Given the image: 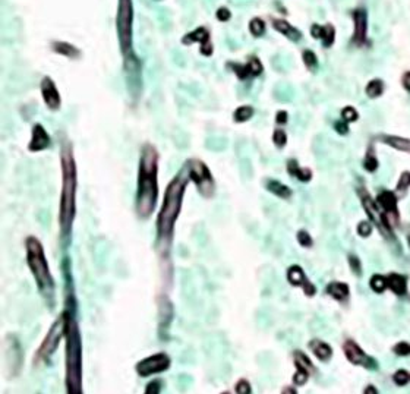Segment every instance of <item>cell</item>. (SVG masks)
Masks as SVG:
<instances>
[{
	"mask_svg": "<svg viewBox=\"0 0 410 394\" xmlns=\"http://www.w3.org/2000/svg\"><path fill=\"white\" fill-rule=\"evenodd\" d=\"M311 34H312L313 38H321V35H322V27H321V25H313L312 30H311Z\"/></svg>",
	"mask_w": 410,
	"mask_h": 394,
	"instance_id": "obj_51",
	"label": "cell"
},
{
	"mask_svg": "<svg viewBox=\"0 0 410 394\" xmlns=\"http://www.w3.org/2000/svg\"><path fill=\"white\" fill-rule=\"evenodd\" d=\"M293 359H295L296 369H297L296 374L293 375V382H295L296 385H303V384L308 381L309 375H311L312 372H315L313 363H312L311 359H309L305 353H302L300 350L293 352Z\"/></svg>",
	"mask_w": 410,
	"mask_h": 394,
	"instance_id": "obj_11",
	"label": "cell"
},
{
	"mask_svg": "<svg viewBox=\"0 0 410 394\" xmlns=\"http://www.w3.org/2000/svg\"><path fill=\"white\" fill-rule=\"evenodd\" d=\"M362 205L365 207V210H366L368 215L372 218V221H375V224H377L379 229H382V224H384L382 217L379 215V213H378V210H377V207H375V202L369 198L368 194H363V195H362Z\"/></svg>",
	"mask_w": 410,
	"mask_h": 394,
	"instance_id": "obj_23",
	"label": "cell"
},
{
	"mask_svg": "<svg viewBox=\"0 0 410 394\" xmlns=\"http://www.w3.org/2000/svg\"><path fill=\"white\" fill-rule=\"evenodd\" d=\"M387 287H390L395 295H404L407 290V283L406 279L400 274H390L387 277Z\"/></svg>",
	"mask_w": 410,
	"mask_h": 394,
	"instance_id": "obj_26",
	"label": "cell"
},
{
	"mask_svg": "<svg viewBox=\"0 0 410 394\" xmlns=\"http://www.w3.org/2000/svg\"><path fill=\"white\" fill-rule=\"evenodd\" d=\"M252 116H254V107H251V106H240L233 113V119L237 123H243L246 120H249Z\"/></svg>",
	"mask_w": 410,
	"mask_h": 394,
	"instance_id": "obj_28",
	"label": "cell"
},
{
	"mask_svg": "<svg viewBox=\"0 0 410 394\" xmlns=\"http://www.w3.org/2000/svg\"><path fill=\"white\" fill-rule=\"evenodd\" d=\"M60 169H62V191L59 199V230L62 242H67L72 234V226L76 215V188L78 173L73 157V147L65 142L60 149Z\"/></svg>",
	"mask_w": 410,
	"mask_h": 394,
	"instance_id": "obj_3",
	"label": "cell"
},
{
	"mask_svg": "<svg viewBox=\"0 0 410 394\" xmlns=\"http://www.w3.org/2000/svg\"><path fill=\"white\" fill-rule=\"evenodd\" d=\"M363 166H365V169H366L368 172H375V170H377V167H378V162H377L375 155H374L371 151L366 154V159H365Z\"/></svg>",
	"mask_w": 410,
	"mask_h": 394,
	"instance_id": "obj_40",
	"label": "cell"
},
{
	"mask_svg": "<svg viewBox=\"0 0 410 394\" xmlns=\"http://www.w3.org/2000/svg\"><path fill=\"white\" fill-rule=\"evenodd\" d=\"M327 293L331 297H334L336 300H346L349 297V286L346 283H339V281H333L327 286Z\"/></svg>",
	"mask_w": 410,
	"mask_h": 394,
	"instance_id": "obj_21",
	"label": "cell"
},
{
	"mask_svg": "<svg viewBox=\"0 0 410 394\" xmlns=\"http://www.w3.org/2000/svg\"><path fill=\"white\" fill-rule=\"evenodd\" d=\"M296 238H297L299 245L303 246V248H311V246L313 245V241H312V238H311V234H309L306 230H299Z\"/></svg>",
	"mask_w": 410,
	"mask_h": 394,
	"instance_id": "obj_35",
	"label": "cell"
},
{
	"mask_svg": "<svg viewBox=\"0 0 410 394\" xmlns=\"http://www.w3.org/2000/svg\"><path fill=\"white\" fill-rule=\"evenodd\" d=\"M51 49H53L54 53L62 54V56H65L67 59H78L81 56V51L75 46H72L69 43H65V41H54L51 44Z\"/></svg>",
	"mask_w": 410,
	"mask_h": 394,
	"instance_id": "obj_20",
	"label": "cell"
},
{
	"mask_svg": "<svg viewBox=\"0 0 410 394\" xmlns=\"http://www.w3.org/2000/svg\"><path fill=\"white\" fill-rule=\"evenodd\" d=\"M189 183V175L186 167H183L167 185L166 192H164V199L157 215L155 227H157V241L155 246L161 257L167 258L170 252V245L173 241L175 226L179 218L183 197L186 186Z\"/></svg>",
	"mask_w": 410,
	"mask_h": 394,
	"instance_id": "obj_1",
	"label": "cell"
},
{
	"mask_svg": "<svg viewBox=\"0 0 410 394\" xmlns=\"http://www.w3.org/2000/svg\"><path fill=\"white\" fill-rule=\"evenodd\" d=\"M394 353L395 355H400V356H406V355H410V346L404 342L398 343L394 346Z\"/></svg>",
	"mask_w": 410,
	"mask_h": 394,
	"instance_id": "obj_47",
	"label": "cell"
},
{
	"mask_svg": "<svg viewBox=\"0 0 410 394\" xmlns=\"http://www.w3.org/2000/svg\"><path fill=\"white\" fill-rule=\"evenodd\" d=\"M158 199V152L154 145L145 144L139 157L135 211L142 220H147L155 210Z\"/></svg>",
	"mask_w": 410,
	"mask_h": 394,
	"instance_id": "obj_4",
	"label": "cell"
},
{
	"mask_svg": "<svg viewBox=\"0 0 410 394\" xmlns=\"http://www.w3.org/2000/svg\"><path fill=\"white\" fill-rule=\"evenodd\" d=\"M170 365H172L170 356L164 352H158V353H154V355L147 356L142 361H139L135 365V371L139 377L147 378V377H152V375L167 371L170 368Z\"/></svg>",
	"mask_w": 410,
	"mask_h": 394,
	"instance_id": "obj_9",
	"label": "cell"
},
{
	"mask_svg": "<svg viewBox=\"0 0 410 394\" xmlns=\"http://www.w3.org/2000/svg\"><path fill=\"white\" fill-rule=\"evenodd\" d=\"M410 186V173L409 172H404L401 175V178L398 179V183H397V189L398 191H404Z\"/></svg>",
	"mask_w": 410,
	"mask_h": 394,
	"instance_id": "obj_46",
	"label": "cell"
},
{
	"mask_svg": "<svg viewBox=\"0 0 410 394\" xmlns=\"http://www.w3.org/2000/svg\"><path fill=\"white\" fill-rule=\"evenodd\" d=\"M334 35H336V31H334V27H333V25H325V27H322L321 40H322V44H324L325 47H328V46L333 44Z\"/></svg>",
	"mask_w": 410,
	"mask_h": 394,
	"instance_id": "obj_32",
	"label": "cell"
},
{
	"mask_svg": "<svg viewBox=\"0 0 410 394\" xmlns=\"http://www.w3.org/2000/svg\"><path fill=\"white\" fill-rule=\"evenodd\" d=\"M175 317V311H173V303L170 302V299L167 296H161L158 299V331L160 334L163 331H169V327L173 321Z\"/></svg>",
	"mask_w": 410,
	"mask_h": 394,
	"instance_id": "obj_14",
	"label": "cell"
},
{
	"mask_svg": "<svg viewBox=\"0 0 410 394\" xmlns=\"http://www.w3.org/2000/svg\"><path fill=\"white\" fill-rule=\"evenodd\" d=\"M309 349L313 352V355L322 361V362H327V361H330L331 356H333V349L330 345H327L325 342H321V340H312L309 343Z\"/></svg>",
	"mask_w": 410,
	"mask_h": 394,
	"instance_id": "obj_19",
	"label": "cell"
},
{
	"mask_svg": "<svg viewBox=\"0 0 410 394\" xmlns=\"http://www.w3.org/2000/svg\"><path fill=\"white\" fill-rule=\"evenodd\" d=\"M384 141H385V144L394 147L395 149L410 152V141L409 139H404V138H400V136H384Z\"/></svg>",
	"mask_w": 410,
	"mask_h": 394,
	"instance_id": "obj_29",
	"label": "cell"
},
{
	"mask_svg": "<svg viewBox=\"0 0 410 394\" xmlns=\"http://www.w3.org/2000/svg\"><path fill=\"white\" fill-rule=\"evenodd\" d=\"M384 91V84L379 81V80H374L368 84L366 87V96L371 97V98H375V97H379Z\"/></svg>",
	"mask_w": 410,
	"mask_h": 394,
	"instance_id": "obj_31",
	"label": "cell"
},
{
	"mask_svg": "<svg viewBox=\"0 0 410 394\" xmlns=\"http://www.w3.org/2000/svg\"><path fill=\"white\" fill-rule=\"evenodd\" d=\"M63 337H65V317L62 312L60 317L49 328L40 347L35 350V355L33 359L34 366H38L40 363H50V361H51L53 355L56 353V350L60 345V340Z\"/></svg>",
	"mask_w": 410,
	"mask_h": 394,
	"instance_id": "obj_6",
	"label": "cell"
},
{
	"mask_svg": "<svg viewBox=\"0 0 410 394\" xmlns=\"http://www.w3.org/2000/svg\"><path fill=\"white\" fill-rule=\"evenodd\" d=\"M182 43L183 44L199 43L201 44V53L204 56H211L213 54V44L210 43V33L204 27H199L195 31H192L191 34H186L183 37Z\"/></svg>",
	"mask_w": 410,
	"mask_h": 394,
	"instance_id": "obj_16",
	"label": "cell"
},
{
	"mask_svg": "<svg viewBox=\"0 0 410 394\" xmlns=\"http://www.w3.org/2000/svg\"><path fill=\"white\" fill-rule=\"evenodd\" d=\"M189 181L195 183L197 191L205 199H211L215 194V182L208 166L198 159H191L185 163Z\"/></svg>",
	"mask_w": 410,
	"mask_h": 394,
	"instance_id": "obj_7",
	"label": "cell"
},
{
	"mask_svg": "<svg viewBox=\"0 0 410 394\" xmlns=\"http://www.w3.org/2000/svg\"><path fill=\"white\" fill-rule=\"evenodd\" d=\"M51 145V139L50 135L47 133V131L44 129V126L41 123H35L33 126V132H31V141L28 144V149L31 152H40L47 149Z\"/></svg>",
	"mask_w": 410,
	"mask_h": 394,
	"instance_id": "obj_15",
	"label": "cell"
},
{
	"mask_svg": "<svg viewBox=\"0 0 410 394\" xmlns=\"http://www.w3.org/2000/svg\"><path fill=\"white\" fill-rule=\"evenodd\" d=\"M409 379H410V375L406 371H403V369H400V371H397L394 374V381L398 385H406L409 382Z\"/></svg>",
	"mask_w": 410,
	"mask_h": 394,
	"instance_id": "obj_43",
	"label": "cell"
},
{
	"mask_svg": "<svg viewBox=\"0 0 410 394\" xmlns=\"http://www.w3.org/2000/svg\"><path fill=\"white\" fill-rule=\"evenodd\" d=\"M25 254H27V265L34 277L35 286L44 299L49 309H53L56 303V284L54 277L50 271V265L47 263L43 244L35 236H28L25 239Z\"/></svg>",
	"mask_w": 410,
	"mask_h": 394,
	"instance_id": "obj_5",
	"label": "cell"
},
{
	"mask_svg": "<svg viewBox=\"0 0 410 394\" xmlns=\"http://www.w3.org/2000/svg\"><path fill=\"white\" fill-rule=\"evenodd\" d=\"M409 244H410V234H409Z\"/></svg>",
	"mask_w": 410,
	"mask_h": 394,
	"instance_id": "obj_54",
	"label": "cell"
},
{
	"mask_svg": "<svg viewBox=\"0 0 410 394\" xmlns=\"http://www.w3.org/2000/svg\"><path fill=\"white\" fill-rule=\"evenodd\" d=\"M267 186V191H270L271 194H274L276 197L279 198H283V199H289L292 197V189L289 186H286L284 183L279 182V181H267L265 183Z\"/></svg>",
	"mask_w": 410,
	"mask_h": 394,
	"instance_id": "obj_25",
	"label": "cell"
},
{
	"mask_svg": "<svg viewBox=\"0 0 410 394\" xmlns=\"http://www.w3.org/2000/svg\"><path fill=\"white\" fill-rule=\"evenodd\" d=\"M5 359L11 377H16L21 371L24 361V350L16 336L9 334L5 340Z\"/></svg>",
	"mask_w": 410,
	"mask_h": 394,
	"instance_id": "obj_10",
	"label": "cell"
},
{
	"mask_svg": "<svg viewBox=\"0 0 410 394\" xmlns=\"http://www.w3.org/2000/svg\"><path fill=\"white\" fill-rule=\"evenodd\" d=\"M230 16H231V14H230V11H229L227 8H220V9L217 11V19H218V21L226 22V21L230 19Z\"/></svg>",
	"mask_w": 410,
	"mask_h": 394,
	"instance_id": "obj_48",
	"label": "cell"
},
{
	"mask_svg": "<svg viewBox=\"0 0 410 394\" xmlns=\"http://www.w3.org/2000/svg\"><path fill=\"white\" fill-rule=\"evenodd\" d=\"M342 116H343L344 122H355L358 119V112L353 107H346V109H343Z\"/></svg>",
	"mask_w": 410,
	"mask_h": 394,
	"instance_id": "obj_44",
	"label": "cell"
},
{
	"mask_svg": "<svg viewBox=\"0 0 410 394\" xmlns=\"http://www.w3.org/2000/svg\"><path fill=\"white\" fill-rule=\"evenodd\" d=\"M65 317V387L69 394L82 393V337L76 320V300L66 293Z\"/></svg>",
	"mask_w": 410,
	"mask_h": 394,
	"instance_id": "obj_2",
	"label": "cell"
},
{
	"mask_svg": "<svg viewBox=\"0 0 410 394\" xmlns=\"http://www.w3.org/2000/svg\"><path fill=\"white\" fill-rule=\"evenodd\" d=\"M273 142L276 144V147H277V148H283V147L286 145V142H287V135H286V132H284V131H281V129L274 131V135H273Z\"/></svg>",
	"mask_w": 410,
	"mask_h": 394,
	"instance_id": "obj_38",
	"label": "cell"
},
{
	"mask_svg": "<svg viewBox=\"0 0 410 394\" xmlns=\"http://www.w3.org/2000/svg\"><path fill=\"white\" fill-rule=\"evenodd\" d=\"M302 56H303V62H305L306 67L309 70H313L316 67V56H315V53L311 51V50H305Z\"/></svg>",
	"mask_w": 410,
	"mask_h": 394,
	"instance_id": "obj_37",
	"label": "cell"
},
{
	"mask_svg": "<svg viewBox=\"0 0 410 394\" xmlns=\"http://www.w3.org/2000/svg\"><path fill=\"white\" fill-rule=\"evenodd\" d=\"M287 280L292 286H299L303 289L306 296H313L316 293V287L308 280V277L305 276V271L302 270V267L299 265H292L287 270Z\"/></svg>",
	"mask_w": 410,
	"mask_h": 394,
	"instance_id": "obj_13",
	"label": "cell"
},
{
	"mask_svg": "<svg viewBox=\"0 0 410 394\" xmlns=\"http://www.w3.org/2000/svg\"><path fill=\"white\" fill-rule=\"evenodd\" d=\"M248 65H249V67H251V72H252V76H258V75H261L262 73V65H261V62L257 59V57H252L249 62H248Z\"/></svg>",
	"mask_w": 410,
	"mask_h": 394,
	"instance_id": "obj_41",
	"label": "cell"
},
{
	"mask_svg": "<svg viewBox=\"0 0 410 394\" xmlns=\"http://www.w3.org/2000/svg\"><path fill=\"white\" fill-rule=\"evenodd\" d=\"M334 128H336V131H337L339 133H342V135H346L347 131H349L347 123H344V122H337V123L334 125Z\"/></svg>",
	"mask_w": 410,
	"mask_h": 394,
	"instance_id": "obj_49",
	"label": "cell"
},
{
	"mask_svg": "<svg viewBox=\"0 0 410 394\" xmlns=\"http://www.w3.org/2000/svg\"><path fill=\"white\" fill-rule=\"evenodd\" d=\"M276 122L279 123V125H284L286 122H287V112H279L277 113V117H276Z\"/></svg>",
	"mask_w": 410,
	"mask_h": 394,
	"instance_id": "obj_50",
	"label": "cell"
},
{
	"mask_svg": "<svg viewBox=\"0 0 410 394\" xmlns=\"http://www.w3.org/2000/svg\"><path fill=\"white\" fill-rule=\"evenodd\" d=\"M355 19V43L362 44L366 37V15L363 11H356L353 15Z\"/></svg>",
	"mask_w": 410,
	"mask_h": 394,
	"instance_id": "obj_18",
	"label": "cell"
},
{
	"mask_svg": "<svg viewBox=\"0 0 410 394\" xmlns=\"http://www.w3.org/2000/svg\"><path fill=\"white\" fill-rule=\"evenodd\" d=\"M161 388H164V385H163V381L161 379H152L148 385H147V388H145V394H158V393H161Z\"/></svg>",
	"mask_w": 410,
	"mask_h": 394,
	"instance_id": "obj_39",
	"label": "cell"
},
{
	"mask_svg": "<svg viewBox=\"0 0 410 394\" xmlns=\"http://www.w3.org/2000/svg\"><path fill=\"white\" fill-rule=\"evenodd\" d=\"M365 393H377V388H374L372 385H369V387L365 390Z\"/></svg>",
	"mask_w": 410,
	"mask_h": 394,
	"instance_id": "obj_53",
	"label": "cell"
},
{
	"mask_svg": "<svg viewBox=\"0 0 410 394\" xmlns=\"http://www.w3.org/2000/svg\"><path fill=\"white\" fill-rule=\"evenodd\" d=\"M371 287L374 292L377 293H382L387 287V279L382 277V276H374L371 279Z\"/></svg>",
	"mask_w": 410,
	"mask_h": 394,
	"instance_id": "obj_34",
	"label": "cell"
},
{
	"mask_svg": "<svg viewBox=\"0 0 410 394\" xmlns=\"http://www.w3.org/2000/svg\"><path fill=\"white\" fill-rule=\"evenodd\" d=\"M274 28L277 31H280L281 34H284L289 40H293V41H299L302 34L300 31H297L296 28H293L290 24H287L286 21H281V19H274Z\"/></svg>",
	"mask_w": 410,
	"mask_h": 394,
	"instance_id": "obj_24",
	"label": "cell"
},
{
	"mask_svg": "<svg viewBox=\"0 0 410 394\" xmlns=\"http://www.w3.org/2000/svg\"><path fill=\"white\" fill-rule=\"evenodd\" d=\"M117 33L123 56L131 54L132 49V3L131 0H120L117 11Z\"/></svg>",
	"mask_w": 410,
	"mask_h": 394,
	"instance_id": "obj_8",
	"label": "cell"
},
{
	"mask_svg": "<svg viewBox=\"0 0 410 394\" xmlns=\"http://www.w3.org/2000/svg\"><path fill=\"white\" fill-rule=\"evenodd\" d=\"M349 264H350V268L352 271L356 274V276H361L362 274V265H361V260L355 255H350L349 257Z\"/></svg>",
	"mask_w": 410,
	"mask_h": 394,
	"instance_id": "obj_42",
	"label": "cell"
},
{
	"mask_svg": "<svg viewBox=\"0 0 410 394\" xmlns=\"http://www.w3.org/2000/svg\"><path fill=\"white\" fill-rule=\"evenodd\" d=\"M287 172H289L293 178H296L297 181H300V182H309V181L312 179V172H311L309 169L300 167L296 160H289V162H287Z\"/></svg>",
	"mask_w": 410,
	"mask_h": 394,
	"instance_id": "obj_22",
	"label": "cell"
},
{
	"mask_svg": "<svg viewBox=\"0 0 410 394\" xmlns=\"http://www.w3.org/2000/svg\"><path fill=\"white\" fill-rule=\"evenodd\" d=\"M372 231V226L368 223V221H361L359 226H358V233L362 236V238H368V236L371 234Z\"/></svg>",
	"mask_w": 410,
	"mask_h": 394,
	"instance_id": "obj_45",
	"label": "cell"
},
{
	"mask_svg": "<svg viewBox=\"0 0 410 394\" xmlns=\"http://www.w3.org/2000/svg\"><path fill=\"white\" fill-rule=\"evenodd\" d=\"M403 84H404L406 90H409V91H410V72L404 75V78H403Z\"/></svg>",
	"mask_w": 410,
	"mask_h": 394,
	"instance_id": "obj_52",
	"label": "cell"
},
{
	"mask_svg": "<svg viewBox=\"0 0 410 394\" xmlns=\"http://www.w3.org/2000/svg\"><path fill=\"white\" fill-rule=\"evenodd\" d=\"M234 391H236L237 394H249V393L252 391L249 381L245 379V378H240V379L236 382V385H234Z\"/></svg>",
	"mask_w": 410,
	"mask_h": 394,
	"instance_id": "obj_36",
	"label": "cell"
},
{
	"mask_svg": "<svg viewBox=\"0 0 410 394\" xmlns=\"http://www.w3.org/2000/svg\"><path fill=\"white\" fill-rule=\"evenodd\" d=\"M377 201L382 205V208L387 213H395L397 211V198L393 192L384 191L378 195Z\"/></svg>",
	"mask_w": 410,
	"mask_h": 394,
	"instance_id": "obj_27",
	"label": "cell"
},
{
	"mask_svg": "<svg viewBox=\"0 0 410 394\" xmlns=\"http://www.w3.org/2000/svg\"><path fill=\"white\" fill-rule=\"evenodd\" d=\"M229 66L233 69V72L236 73V76L239 78V80H249V78H252V72H251V67L249 65L246 63V65H240V63H229Z\"/></svg>",
	"mask_w": 410,
	"mask_h": 394,
	"instance_id": "obj_30",
	"label": "cell"
},
{
	"mask_svg": "<svg viewBox=\"0 0 410 394\" xmlns=\"http://www.w3.org/2000/svg\"><path fill=\"white\" fill-rule=\"evenodd\" d=\"M249 30H251V34L255 35V37H261L264 33H265V24L262 19L260 18H254L251 22H249Z\"/></svg>",
	"mask_w": 410,
	"mask_h": 394,
	"instance_id": "obj_33",
	"label": "cell"
},
{
	"mask_svg": "<svg viewBox=\"0 0 410 394\" xmlns=\"http://www.w3.org/2000/svg\"><path fill=\"white\" fill-rule=\"evenodd\" d=\"M41 96H43V100L46 103V106L56 112L60 109V104H62V100H60V94L56 88V84L53 82V80L50 76H44L43 78V81H41Z\"/></svg>",
	"mask_w": 410,
	"mask_h": 394,
	"instance_id": "obj_12",
	"label": "cell"
},
{
	"mask_svg": "<svg viewBox=\"0 0 410 394\" xmlns=\"http://www.w3.org/2000/svg\"><path fill=\"white\" fill-rule=\"evenodd\" d=\"M343 352L347 358L349 362H352L353 365H365L368 358L365 356L363 350L353 342V340H347L343 345Z\"/></svg>",
	"mask_w": 410,
	"mask_h": 394,
	"instance_id": "obj_17",
	"label": "cell"
}]
</instances>
